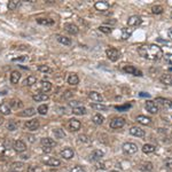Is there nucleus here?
<instances>
[{"mask_svg": "<svg viewBox=\"0 0 172 172\" xmlns=\"http://www.w3.org/2000/svg\"><path fill=\"white\" fill-rule=\"evenodd\" d=\"M138 53L143 59L150 61H158L164 56L163 49L156 44H148V45H141L138 47Z\"/></svg>", "mask_w": 172, "mask_h": 172, "instance_id": "1", "label": "nucleus"}, {"mask_svg": "<svg viewBox=\"0 0 172 172\" xmlns=\"http://www.w3.org/2000/svg\"><path fill=\"white\" fill-rule=\"evenodd\" d=\"M122 70L124 71V72H126V74H129V75H133V76H138V77H141V76H143V72H142L141 70H139L138 68H135L134 66H123L122 67Z\"/></svg>", "mask_w": 172, "mask_h": 172, "instance_id": "2", "label": "nucleus"}, {"mask_svg": "<svg viewBox=\"0 0 172 172\" xmlns=\"http://www.w3.org/2000/svg\"><path fill=\"white\" fill-rule=\"evenodd\" d=\"M122 148H123V152L126 155H133L138 152V146L133 142H125Z\"/></svg>", "mask_w": 172, "mask_h": 172, "instance_id": "3", "label": "nucleus"}, {"mask_svg": "<svg viewBox=\"0 0 172 172\" xmlns=\"http://www.w3.org/2000/svg\"><path fill=\"white\" fill-rule=\"evenodd\" d=\"M106 54H107L108 59L111 61V62H116V61L120 59V51H118V49H116V48H114V47L107 49V51H106Z\"/></svg>", "mask_w": 172, "mask_h": 172, "instance_id": "4", "label": "nucleus"}, {"mask_svg": "<svg viewBox=\"0 0 172 172\" xmlns=\"http://www.w3.org/2000/svg\"><path fill=\"white\" fill-rule=\"evenodd\" d=\"M124 125H125V120L122 117H115L114 120H110V124H109V126L111 129H120Z\"/></svg>", "mask_w": 172, "mask_h": 172, "instance_id": "5", "label": "nucleus"}, {"mask_svg": "<svg viewBox=\"0 0 172 172\" xmlns=\"http://www.w3.org/2000/svg\"><path fill=\"white\" fill-rule=\"evenodd\" d=\"M43 162L46 165L52 166V168H57V166L61 165V161L59 158H55V157H46V158H43Z\"/></svg>", "mask_w": 172, "mask_h": 172, "instance_id": "6", "label": "nucleus"}, {"mask_svg": "<svg viewBox=\"0 0 172 172\" xmlns=\"http://www.w3.org/2000/svg\"><path fill=\"white\" fill-rule=\"evenodd\" d=\"M80 127H82V124L78 120L72 118V120H69V122H68V129L71 132H77L78 130H80Z\"/></svg>", "mask_w": 172, "mask_h": 172, "instance_id": "7", "label": "nucleus"}, {"mask_svg": "<svg viewBox=\"0 0 172 172\" xmlns=\"http://www.w3.org/2000/svg\"><path fill=\"white\" fill-rule=\"evenodd\" d=\"M145 108L147 109V111H149L150 114H157L158 112V107H157L156 102L153 100H148L145 103Z\"/></svg>", "mask_w": 172, "mask_h": 172, "instance_id": "8", "label": "nucleus"}, {"mask_svg": "<svg viewBox=\"0 0 172 172\" xmlns=\"http://www.w3.org/2000/svg\"><path fill=\"white\" fill-rule=\"evenodd\" d=\"M142 23V19L139 15H132L127 20V25L129 26H138Z\"/></svg>", "mask_w": 172, "mask_h": 172, "instance_id": "9", "label": "nucleus"}, {"mask_svg": "<svg viewBox=\"0 0 172 172\" xmlns=\"http://www.w3.org/2000/svg\"><path fill=\"white\" fill-rule=\"evenodd\" d=\"M24 125H25V127L29 131H36V130L39 129L40 123H39V120H26Z\"/></svg>", "mask_w": 172, "mask_h": 172, "instance_id": "10", "label": "nucleus"}, {"mask_svg": "<svg viewBox=\"0 0 172 172\" xmlns=\"http://www.w3.org/2000/svg\"><path fill=\"white\" fill-rule=\"evenodd\" d=\"M60 156L62 158H64V160H71L72 157L75 156V152H74V149L67 147V148H64V149H62L60 152Z\"/></svg>", "mask_w": 172, "mask_h": 172, "instance_id": "11", "label": "nucleus"}, {"mask_svg": "<svg viewBox=\"0 0 172 172\" xmlns=\"http://www.w3.org/2000/svg\"><path fill=\"white\" fill-rule=\"evenodd\" d=\"M130 134L133 137H138V138H143L146 135V132H145V130H142L141 127L133 126L130 129Z\"/></svg>", "mask_w": 172, "mask_h": 172, "instance_id": "12", "label": "nucleus"}, {"mask_svg": "<svg viewBox=\"0 0 172 172\" xmlns=\"http://www.w3.org/2000/svg\"><path fill=\"white\" fill-rule=\"evenodd\" d=\"M24 168L25 165L22 162H14L11 163V166H9V171L11 172H23L24 171Z\"/></svg>", "mask_w": 172, "mask_h": 172, "instance_id": "13", "label": "nucleus"}, {"mask_svg": "<svg viewBox=\"0 0 172 172\" xmlns=\"http://www.w3.org/2000/svg\"><path fill=\"white\" fill-rule=\"evenodd\" d=\"M88 97L92 101L95 102V103H101L103 101V97L99 92H95V91H91L90 93H88Z\"/></svg>", "mask_w": 172, "mask_h": 172, "instance_id": "14", "label": "nucleus"}, {"mask_svg": "<svg viewBox=\"0 0 172 172\" xmlns=\"http://www.w3.org/2000/svg\"><path fill=\"white\" fill-rule=\"evenodd\" d=\"M94 7H95V9L99 11H106L109 9L110 4H109L108 1H97L95 5H94Z\"/></svg>", "mask_w": 172, "mask_h": 172, "instance_id": "15", "label": "nucleus"}, {"mask_svg": "<svg viewBox=\"0 0 172 172\" xmlns=\"http://www.w3.org/2000/svg\"><path fill=\"white\" fill-rule=\"evenodd\" d=\"M13 148H14V150L17 152V153H23V152H25L26 150V145L22 141V140H16V141L14 142V145H13Z\"/></svg>", "mask_w": 172, "mask_h": 172, "instance_id": "16", "label": "nucleus"}, {"mask_svg": "<svg viewBox=\"0 0 172 172\" xmlns=\"http://www.w3.org/2000/svg\"><path fill=\"white\" fill-rule=\"evenodd\" d=\"M64 29H66V31H67L68 34H77L79 32L78 26L75 25L74 23H67V24H64Z\"/></svg>", "mask_w": 172, "mask_h": 172, "instance_id": "17", "label": "nucleus"}, {"mask_svg": "<svg viewBox=\"0 0 172 172\" xmlns=\"http://www.w3.org/2000/svg\"><path fill=\"white\" fill-rule=\"evenodd\" d=\"M102 157H103V152L102 150H100V149H95V150H93L92 153H91V155H90V160L91 161H100Z\"/></svg>", "mask_w": 172, "mask_h": 172, "instance_id": "18", "label": "nucleus"}, {"mask_svg": "<svg viewBox=\"0 0 172 172\" xmlns=\"http://www.w3.org/2000/svg\"><path fill=\"white\" fill-rule=\"evenodd\" d=\"M160 80L164 85L172 86V74H164V75H162L160 77Z\"/></svg>", "mask_w": 172, "mask_h": 172, "instance_id": "19", "label": "nucleus"}, {"mask_svg": "<svg viewBox=\"0 0 172 172\" xmlns=\"http://www.w3.org/2000/svg\"><path fill=\"white\" fill-rule=\"evenodd\" d=\"M40 143L43 147H49V148L56 146L55 140H53V139H51V138H43L40 140Z\"/></svg>", "mask_w": 172, "mask_h": 172, "instance_id": "20", "label": "nucleus"}, {"mask_svg": "<svg viewBox=\"0 0 172 172\" xmlns=\"http://www.w3.org/2000/svg\"><path fill=\"white\" fill-rule=\"evenodd\" d=\"M155 102H158L160 105H162L163 107H165V108L172 109V101L171 100H169V99H164V97H157Z\"/></svg>", "mask_w": 172, "mask_h": 172, "instance_id": "21", "label": "nucleus"}, {"mask_svg": "<svg viewBox=\"0 0 172 172\" xmlns=\"http://www.w3.org/2000/svg\"><path fill=\"white\" fill-rule=\"evenodd\" d=\"M132 34H133V29L131 28H123L122 29V40H127L129 38H131Z\"/></svg>", "mask_w": 172, "mask_h": 172, "instance_id": "22", "label": "nucleus"}, {"mask_svg": "<svg viewBox=\"0 0 172 172\" xmlns=\"http://www.w3.org/2000/svg\"><path fill=\"white\" fill-rule=\"evenodd\" d=\"M40 90L41 92H44V93H47L49 91L52 90V83L48 82V80H43L40 83Z\"/></svg>", "mask_w": 172, "mask_h": 172, "instance_id": "23", "label": "nucleus"}, {"mask_svg": "<svg viewBox=\"0 0 172 172\" xmlns=\"http://www.w3.org/2000/svg\"><path fill=\"white\" fill-rule=\"evenodd\" d=\"M37 23L41 24V25H53L55 21L52 19H47V17H38L37 19Z\"/></svg>", "mask_w": 172, "mask_h": 172, "instance_id": "24", "label": "nucleus"}, {"mask_svg": "<svg viewBox=\"0 0 172 172\" xmlns=\"http://www.w3.org/2000/svg\"><path fill=\"white\" fill-rule=\"evenodd\" d=\"M67 82L69 85H72V86H75L77 85L79 83V77L76 74H70V75L68 76V79H67Z\"/></svg>", "mask_w": 172, "mask_h": 172, "instance_id": "25", "label": "nucleus"}, {"mask_svg": "<svg viewBox=\"0 0 172 172\" xmlns=\"http://www.w3.org/2000/svg\"><path fill=\"white\" fill-rule=\"evenodd\" d=\"M20 79H21V72L17 70L11 71V84H17Z\"/></svg>", "mask_w": 172, "mask_h": 172, "instance_id": "26", "label": "nucleus"}, {"mask_svg": "<svg viewBox=\"0 0 172 172\" xmlns=\"http://www.w3.org/2000/svg\"><path fill=\"white\" fill-rule=\"evenodd\" d=\"M36 109L34 108H28V109H24L22 111L20 112V116L21 117H30V116H34L36 114Z\"/></svg>", "mask_w": 172, "mask_h": 172, "instance_id": "27", "label": "nucleus"}, {"mask_svg": "<svg viewBox=\"0 0 172 172\" xmlns=\"http://www.w3.org/2000/svg\"><path fill=\"white\" fill-rule=\"evenodd\" d=\"M0 112L4 114V115H9L11 112V106L8 105L7 102H2V103L0 105Z\"/></svg>", "mask_w": 172, "mask_h": 172, "instance_id": "28", "label": "nucleus"}, {"mask_svg": "<svg viewBox=\"0 0 172 172\" xmlns=\"http://www.w3.org/2000/svg\"><path fill=\"white\" fill-rule=\"evenodd\" d=\"M37 77L36 76H34V75H30V76H28L25 78V80L23 82V84L25 86H32V85H34L36 83H37Z\"/></svg>", "mask_w": 172, "mask_h": 172, "instance_id": "29", "label": "nucleus"}, {"mask_svg": "<svg viewBox=\"0 0 172 172\" xmlns=\"http://www.w3.org/2000/svg\"><path fill=\"white\" fill-rule=\"evenodd\" d=\"M56 40L59 41L60 44H62V45H66V46L71 45V39L66 37V36H56Z\"/></svg>", "mask_w": 172, "mask_h": 172, "instance_id": "30", "label": "nucleus"}, {"mask_svg": "<svg viewBox=\"0 0 172 172\" xmlns=\"http://www.w3.org/2000/svg\"><path fill=\"white\" fill-rule=\"evenodd\" d=\"M155 150H156V147L154 145H150V143H146L142 146V152L145 154H153L155 153Z\"/></svg>", "mask_w": 172, "mask_h": 172, "instance_id": "31", "label": "nucleus"}, {"mask_svg": "<svg viewBox=\"0 0 172 172\" xmlns=\"http://www.w3.org/2000/svg\"><path fill=\"white\" fill-rule=\"evenodd\" d=\"M32 99H34V101H37V102L46 101V100H48V95L45 93H37L32 97Z\"/></svg>", "mask_w": 172, "mask_h": 172, "instance_id": "32", "label": "nucleus"}, {"mask_svg": "<svg viewBox=\"0 0 172 172\" xmlns=\"http://www.w3.org/2000/svg\"><path fill=\"white\" fill-rule=\"evenodd\" d=\"M137 122L140 124H142V125H149L150 123H152V120H150L149 117L147 116H143V115H139L138 117H137Z\"/></svg>", "mask_w": 172, "mask_h": 172, "instance_id": "33", "label": "nucleus"}, {"mask_svg": "<svg viewBox=\"0 0 172 172\" xmlns=\"http://www.w3.org/2000/svg\"><path fill=\"white\" fill-rule=\"evenodd\" d=\"M92 122H93L94 124H97V125H101V124H103V122H105V117L102 116L101 114H95V115L92 117Z\"/></svg>", "mask_w": 172, "mask_h": 172, "instance_id": "34", "label": "nucleus"}, {"mask_svg": "<svg viewBox=\"0 0 172 172\" xmlns=\"http://www.w3.org/2000/svg\"><path fill=\"white\" fill-rule=\"evenodd\" d=\"M91 107L93 109H95V110H101V111H107V110H109V107L106 105H102V103H91Z\"/></svg>", "mask_w": 172, "mask_h": 172, "instance_id": "35", "label": "nucleus"}, {"mask_svg": "<svg viewBox=\"0 0 172 172\" xmlns=\"http://www.w3.org/2000/svg\"><path fill=\"white\" fill-rule=\"evenodd\" d=\"M53 134L55 135L56 139H63L66 138V132H64V130H62V129H54L53 130Z\"/></svg>", "mask_w": 172, "mask_h": 172, "instance_id": "36", "label": "nucleus"}, {"mask_svg": "<svg viewBox=\"0 0 172 172\" xmlns=\"http://www.w3.org/2000/svg\"><path fill=\"white\" fill-rule=\"evenodd\" d=\"M140 170L141 171H152L154 169V166H153V163H150V162H146V163H142L141 165H140Z\"/></svg>", "mask_w": 172, "mask_h": 172, "instance_id": "37", "label": "nucleus"}, {"mask_svg": "<svg viewBox=\"0 0 172 172\" xmlns=\"http://www.w3.org/2000/svg\"><path fill=\"white\" fill-rule=\"evenodd\" d=\"M72 112L75 115H78V116H83L86 114V108L85 107H76V108L72 109Z\"/></svg>", "mask_w": 172, "mask_h": 172, "instance_id": "38", "label": "nucleus"}, {"mask_svg": "<svg viewBox=\"0 0 172 172\" xmlns=\"http://www.w3.org/2000/svg\"><path fill=\"white\" fill-rule=\"evenodd\" d=\"M20 5H21V2H20V1H17V0H11V1H9V2H8V8H9L11 11H15V9L19 7Z\"/></svg>", "mask_w": 172, "mask_h": 172, "instance_id": "39", "label": "nucleus"}, {"mask_svg": "<svg viewBox=\"0 0 172 172\" xmlns=\"http://www.w3.org/2000/svg\"><path fill=\"white\" fill-rule=\"evenodd\" d=\"M163 11H164V8H163V6H161V5H157V6L152 7V13H153V14H162Z\"/></svg>", "mask_w": 172, "mask_h": 172, "instance_id": "40", "label": "nucleus"}, {"mask_svg": "<svg viewBox=\"0 0 172 172\" xmlns=\"http://www.w3.org/2000/svg\"><path fill=\"white\" fill-rule=\"evenodd\" d=\"M8 105L11 106V107H14V108H21L23 106V103L21 100H15V99H14V100H11Z\"/></svg>", "mask_w": 172, "mask_h": 172, "instance_id": "41", "label": "nucleus"}, {"mask_svg": "<svg viewBox=\"0 0 172 172\" xmlns=\"http://www.w3.org/2000/svg\"><path fill=\"white\" fill-rule=\"evenodd\" d=\"M37 111L39 112L40 115H46L47 111H48V107H47V105H40L38 107Z\"/></svg>", "mask_w": 172, "mask_h": 172, "instance_id": "42", "label": "nucleus"}, {"mask_svg": "<svg viewBox=\"0 0 172 172\" xmlns=\"http://www.w3.org/2000/svg\"><path fill=\"white\" fill-rule=\"evenodd\" d=\"M99 31H101V32H103V34H111V26H106V25H101L99 26Z\"/></svg>", "mask_w": 172, "mask_h": 172, "instance_id": "43", "label": "nucleus"}, {"mask_svg": "<svg viewBox=\"0 0 172 172\" xmlns=\"http://www.w3.org/2000/svg\"><path fill=\"white\" fill-rule=\"evenodd\" d=\"M115 108H116V110H118V111H126V110H129V109L131 108V105H130V103H126V105H123V106H116Z\"/></svg>", "mask_w": 172, "mask_h": 172, "instance_id": "44", "label": "nucleus"}, {"mask_svg": "<svg viewBox=\"0 0 172 172\" xmlns=\"http://www.w3.org/2000/svg\"><path fill=\"white\" fill-rule=\"evenodd\" d=\"M38 70L40 71V72H51V68L48 67V66H45V64H41V66H39V67H38Z\"/></svg>", "mask_w": 172, "mask_h": 172, "instance_id": "45", "label": "nucleus"}, {"mask_svg": "<svg viewBox=\"0 0 172 172\" xmlns=\"http://www.w3.org/2000/svg\"><path fill=\"white\" fill-rule=\"evenodd\" d=\"M29 60V56L28 55H22V56H19V57H14L13 59V62H23V61H26Z\"/></svg>", "mask_w": 172, "mask_h": 172, "instance_id": "46", "label": "nucleus"}, {"mask_svg": "<svg viewBox=\"0 0 172 172\" xmlns=\"http://www.w3.org/2000/svg\"><path fill=\"white\" fill-rule=\"evenodd\" d=\"M164 165L165 168L169 169V170H172V157H168L164 161Z\"/></svg>", "mask_w": 172, "mask_h": 172, "instance_id": "47", "label": "nucleus"}, {"mask_svg": "<svg viewBox=\"0 0 172 172\" xmlns=\"http://www.w3.org/2000/svg\"><path fill=\"white\" fill-rule=\"evenodd\" d=\"M70 172H86L82 166H79V165H75L74 168L70 169Z\"/></svg>", "mask_w": 172, "mask_h": 172, "instance_id": "48", "label": "nucleus"}, {"mask_svg": "<svg viewBox=\"0 0 172 172\" xmlns=\"http://www.w3.org/2000/svg\"><path fill=\"white\" fill-rule=\"evenodd\" d=\"M7 129L9 130V131H15L16 129H17V124L14 123V122H11V123H8Z\"/></svg>", "mask_w": 172, "mask_h": 172, "instance_id": "49", "label": "nucleus"}, {"mask_svg": "<svg viewBox=\"0 0 172 172\" xmlns=\"http://www.w3.org/2000/svg\"><path fill=\"white\" fill-rule=\"evenodd\" d=\"M78 139H79V141H82V142H90V138L87 137V135H85V134H80L78 137Z\"/></svg>", "mask_w": 172, "mask_h": 172, "instance_id": "50", "label": "nucleus"}, {"mask_svg": "<svg viewBox=\"0 0 172 172\" xmlns=\"http://www.w3.org/2000/svg\"><path fill=\"white\" fill-rule=\"evenodd\" d=\"M28 172H41V169L32 165V166H29V168H28Z\"/></svg>", "mask_w": 172, "mask_h": 172, "instance_id": "51", "label": "nucleus"}, {"mask_svg": "<svg viewBox=\"0 0 172 172\" xmlns=\"http://www.w3.org/2000/svg\"><path fill=\"white\" fill-rule=\"evenodd\" d=\"M164 60L166 63L172 64V54H166V55H164Z\"/></svg>", "mask_w": 172, "mask_h": 172, "instance_id": "52", "label": "nucleus"}, {"mask_svg": "<svg viewBox=\"0 0 172 172\" xmlns=\"http://www.w3.org/2000/svg\"><path fill=\"white\" fill-rule=\"evenodd\" d=\"M72 95H74V93H72L71 91H67V92H66V94H63V97H64V99H69V97H71Z\"/></svg>", "mask_w": 172, "mask_h": 172, "instance_id": "53", "label": "nucleus"}, {"mask_svg": "<svg viewBox=\"0 0 172 172\" xmlns=\"http://www.w3.org/2000/svg\"><path fill=\"white\" fill-rule=\"evenodd\" d=\"M69 105H70L72 108H76V107H78L79 101H71V102H69Z\"/></svg>", "mask_w": 172, "mask_h": 172, "instance_id": "54", "label": "nucleus"}, {"mask_svg": "<svg viewBox=\"0 0 172 172\" xmlns=\"http://www.w3.org/2000/svg\"><path fill=\"white\" fill-rule=\"evenodd\" d=\"M43 152L46 154H48L52 152V148H49V147H43Z\"/></svg>", "mask_w": 172, "mask_h": 172, "instance_id": "55", "label": "nucleus"}, {"mask_svg": "<svg viewBox=\"0 0 172 172\" xmlns=\"http://www.w3.org/2000/svg\"><path fill=\"white\" fill-rule=\"evenodd\" d=\"M141 97H150V94L149 93H146V92H141V93L139 94Z\"/></svg>", "mask_w": 172, "mask_h": 172, "instance_id": "56", "label": "nucleus"}, {"mask_svg": "<svg viewBox=\"0 0 172 172\" xmlns=\"http://www.w3.org/2000/svg\"><path fill=\"white\" fill-rule=\"evenodd\" d=\"M168 36H169V38H170V39L172 40V26L168 30Z\"/></svg>", "mask_w": 172, "mask_h": 172, "instance_id": "57", "label": "nucleus"}, {"mask_svg": "<svg viewBox=\"0 0 172 172\" xmlns=\"http://www.w3.org/2000/svg\"><path fill=\"white\" fill-rule=\"evenodd\" d=\"M100 168H101V169H105V165H103V164H97V169H100Z\"/></svg>", "mask_w": 172, "mask_h": 172, "instance_id": "58", "label": "nucleus"}, {"mask_svg": "<svg viewBox=\"0 0 172 172\" xmlns=\"http://www.w3.org/2000/svg\"><path fill=\"white\" fill-rule=\"evenodd\" d=\"M22 158L23 160H28V158H29V155H23Z\"/></svg>", "mask_w": 172, "mask_h": 172, "instance_id": "59", "label": "nucleus"}, {"mask_svg": "<svg viewBox=\"0 0 172 172\" xmlns=\"http://www.w3.org/2000/svg\"><path fill=\"white\" fill-rule=\"evenodd\" d=\"M1 120H1V118H0V123H1Z\"/></svg>", "mask_w": 172, "mask_h": 172, "instance_id": "60", "label": "nucleus"}, {"mask_svg": "<svg viewBox=\"0 0 172 172\" xmlns=\"http://www.w3.org/2000/svg\"><path fill=\"white\" fill-rule=\"evenodd\" d=\"M114 172H116V171H114Z\"/></svg>", "mask_w": 172, "mask_h": 172, "instance_id": "61", "label": "nucleus"}]
</instances>
